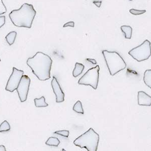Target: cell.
Masks as SVG:
<instances>
[{
    "mask_svg": "<svg viewBox=\"0 0 151 151\" xmlns=\"http://www.w3.org/2000/svg\"><path fill=\"white\" fill-rule=\"evenodd\" d=\"M6 17L5 16H0V28L5 24Z\"/></svg>",
    "mask_w": 151,
    "mask_h": 151,
    "instance_id": "7402d4cb",
    "label": "cell"
},
{
    "mask_svg": "<svg viewBox=\"0 0 151 151\" xmlns=\"http://www.w3.org/2000/svg\"><path fill=\"white\" fill-rule=\"evenodd\" d=\"M0 151H6L5 147L3 145H1L0 146Z\"/></svg>",
    "mask_w": 151,
    "mask_h": 151,
    "instance_id": "484cf974",
    "label": "cell"
},
{
    "mask_svg": "<svg viewBox=\"0 0 151 151\" xmlns=\"http://www.w3.org/2000/svg\"><path fill=\"white\" fill-rule=\"evenodd\" d=\"M144 81L145 84L151 89V70H147L145 72Z\"/></svg>",
    "mask_w": 151,
    "mask_h": 151,
    "instance_id": "5bb4252c",
    "label": "cell"
},
{
    "mask_svg": "<svg viewBox=\"0 0 151 151\" xmlns=\"http://www.w3.org/2000/svg\"><path fill=\"white\" fill-rule=\"evenodd\" d=\"M17 36V32L16 31H12L8 34L6 36V40L8 43L10 45H13L15 41L16 37Z\"/></svg>",
    "mask_w": 151,
    "mask_h": 151,
    "instance_id": "9a60e30c",
    "label": "cell"
},
{
    "mask_svg": "<svg viewBox=\"0 0 151 151\" xmlns=\"http://www.w3.org/2000/svg\"><path fill=\"white\" fill-rule=\"evenodd\" d=\"M120 28L122 32L124 33L125 38L128 40L131 39L132 34V28L128 25H123L121 26Z\"/></svg>",
    "mask_w": 151,
    "mask_h": 151,
    "instance_id": "7c38bea8",
    "label": "cell"
},
{
    "mask_svg": "<svg viewBox=\"0 0 151 151\" xmlns=\"http://www.w3.org/2000/svg\"><path fill=\"white\" fill-rule=\"evenodd\" d=\"M74 27L75 26V23L73 21H70L69 22L66 23L64 24L63 27Z\"/></svg>",
    "mask_w": 151,
    "mask_h": 151,
    "instance_id": "603a6c76",
    "label": "cell"
},
{
    "mask_svg": "<svg viewBox=\"0 0 151 151\" xmlns=\"http://www.w3.org/2000/svg\"><path fill=\"white\" fill-rule=\"evenodd\" d=\"M86 60L88 61V62H90L92 64H94V65H95V64H97V62H96V60H94V59H91V58H87L86 59Z\"/></svg>",
    "mask_w": 151,
    "mask_h": 151,
    "instance_id": "cb8c5ba5",
    "label": "cell"
},
{
    "mask_svg": "<svg viewBox=\"0 0 151 151\" xmlns=\"http://www.w3.org/2000/svg\"><path fill=\"white\" fill-rule=\"evenodd\" d=\"M11 127L7 120L4 121L0 125V132H7L10 131Z\"/></svg>",
    "mask_w": 151,
    "mask_h": 151,
    "instance_id": "ac0fdd59",
    "label": "cell"
},
{
    "mask_svg": "<svg viewBox=\"0 0 151 151\" xmlns=\"http://www.w3.org/2000/svg\"><path fill=\"white\" fill-rule=\"evenodd\" d=\"M101 1H94L93 3L95 5L98 7V8H100L101 5Z\"/></svg>",
    "mask_w": 151,
    "mask_h": 151,
    "instance_id": "d4e9b609",
    "label": "cell"
},
{
    "mask_svg": "<svg viewBox=\"0 0 151 151\" xmlns=\"http://www.w3.org/2000/svg\"><path fill=\"white\" fill-rule=\"evenodd\" d=\"M30 79L27 75H23L16 89L21 102L26 101L30 84Z\"/></svg>",
    "mask_w": 151,
    "mask_h": 151,
    "instance_id": "ba28073f",
    "label": "cell"
},
{
    "mask_svg": "<svg viewBox=\"0 0 151 151\" xmlns=\"http://www.w3.org/2000/svg\"><path fill=\"white\" fill-rule=\"evenodd\" d=\"M84 68L85 66L83 64L76 63L75 64V68L73 72V76L74 77H77L82 73Z\"/></svg>",
    "mask_w": 151,
    "mask_h": 151,
    "instance_id": "8fae6325",
    "label": "cell"
},
{
    "mask_svg": "<svg viewBox=\"0 0 151 151\" xmlns=\"http://www.w3.org/2000/svg\"><path fill=\"white\" fill-rule=\"evenodd\" d=\"M51 84L53 92L56 96V102L61 103L64 102L65 100V94L62 90L57 79L55 77H53Z\"/></svg>",
    "mask_w": 151,
    "mask_h": 151,
    "instance_id": "9c48e42d",
    "label": "cell"
},
{
    "mask_svg": "<svg viewBox=\"0 0 151 151\" xmlns=\"http://www.w3.org/2000/svg\"><path fill=\"white\" fill-rule=\"evenodd\" d=\"M52 60L49 55L38 52L27 60V65L40 81H46L50 78V70Z\"/></svg>",
    "mask_w": 151,
    "mask_h": 151,
    "instance_id": "6da1fadb",
    "label": "cell"
},
{
    "mask_svg": "<svg viewBox=\"0 0 151 151\" xmlns=\"http://www.w3.org/2000/svg\"><path fill=\"white\" fill-rule=\"evenodd\" d=\"M24 74V72L19 70L15 67L13 68V72L7 82L6 86V90L10 92H13L17 89L21 78Z\"/></svg>",
    "mask_w": 151,
    "mask_h": 151,
    "instance_id": "52a82bcc",
    "label": "cell"
},
{
    "mask_svg": "<svg viewBox=\"0 0 151 151\" xmlns=\"http://www.w3.org/2000/svg\"><path fill=\"white\" fill-rule=\"evenodd\" d=\"M60 144V141L57 137H50L45 142V144L50 146H54V147H58Z\"/></svg>",
    "mask_w": 151,
    "mask_h": 151,
    "instance_id": "2e32d148",
    "label": "cell"
},
{
    "mask_svg": "<svg viewBox=\"0 0 151 151\" xmlns=\"http://www.w3.org/2000/svg\"><path fill=\"white\" fill-rule=\"evenodd\" d=\"M69 131L67 130H63V131H56L55 132H54L55 134H59L60 136H63V137H68L69 136Z\"/></svg>",
    "mask_w": 151,
    "mask_h": 151,
    "instance_id": "44dd1931",
    "label": "cell"
},
{
    "mask_svg": "<svg viewBox=\"0 0 151 151\" xmlns=\"http://www.w3.org/2000/svg\"><path fill=\"white\" fill-rule=\"evenodd\" d=\"M138 104L141 106H150L151 105V97L144 91H139L137 93Z\"/></svg>",
    "mask_w": 151,
    "mask_h": 151,
    "instance_id": "30bf717a",
    "label": "cell"
},
{
    "mask_svg": "<svg viewBox=\"0 0 151 151\" xmlns=\"http://www.w3.org/2000/svg\"><path fill=\"white\" fill-rule=\"evenodd\" d=\"M100 68L99 65L92 68L88 70L78 81V84L90 86L95 90L97 89L99 82Z\"/></svg>",
    "mask_w": 151,
    "mask_h": 151,
    "instance_id": "8992f818",
    "label": "cell"
},
{
    "mask_svg": "<svg viewBox=\"0 0 151 151\" xmlns=\"http://www.w3.org/2000/svg\"><path fill=\"white\" fill-rule=\"evenodd\" d=\"M7 11V8L4 4L3 0H0V15L5 14Z\"/></svg>",
    "mask_w": 151,
    "mask_h": 151,
    "instance_id": "d6986e66",
    "label": "cell"
},
{
    "mask_svg": "<svg viewBox=\"0 0 151 151\" xmlns=\"http://www.w3.org/2000/svg\"><path fill=\"white\" fill-rule=\"evenodd\" d=\"M62 151H65V150L64 149H62Z\"/></svg>",
    "mask_w": 151,
    "mask_h": 151,
    "instance_id": "4316f807",
    "label": "cell"
},
{
    "mask_svg": "<svg viewBox=\"0 0 151 151\" xmlns=\"http://www.w3.org/2000/svg\"><path fill=\"white\" fill-rule=\"evenodd\" d=\"M146 10H136L134 9H132L129 10V12L131 14L134 15H140L146 13Z\"/></svg>",
    "mask_w": 151,
    "mask_h": 151,
    "instance_id": "ffe728a7",
    "label": "cell"
},
{
    "mask_svg": "<svg viewBox=\"0 0 151 151\" xmlns=\"http://www.w3.org/2000/svg\"><path fill=\"white\" fill-rule=\"evenodd\" d=\"M129 54L137 62L147 60L151 55V43L148 40H146L140 45L132 48Z\"/></svg>",
    "mask_w": 151,
    "mask_h": 151,
    "instance_id": "5b68a950",
    "label": "cell"
},
{
    "mask_svg": "<svg viewBox=\"0 0 151 151\" xmlns=\"http://www.w3.org/2000/svg\"><path fill=\"white\" fill-rule=\"evenodd\" d=\"M129 1H132V0H129Z\"/></svg>",
    "mask_w": 151,
    "mask_h": 151,
    "instance_id": "83f0119b",
    "label": "cell"
},
{
    "mask_svg": "<svg viewBox=\"0 0 151 151\" xmlns=\"http://www.w3.org/2000/svg\"><path fill=\"white\" fill-rule=\"evenodd\" d=\"M36 14L32 5L24 3L20 9L12 11L9 16L15 26L31 28Z\"/></svg>",
    "mask_w": 151,
    "mask_h": 151,
    "instance_id": "7a4b0ae2",
    "label": "cell"
},
{
    "mask_svg": "<svg viewBox=\"0 0 151 151\" xmlns=\"http://www.w3.org/2000/svg\"><path fill=\"white\" fill-rule=\"evenodd\" d=\"M99 135L92 128L82 134L74 141L75 145L80 148H86L88 151H97Z\"/></svg>",
    "mask_w": 151,
    "mask_h": 151,
    "instance_id": "3957f363",
    "label": "cell"
},
{
    "mask_svg": "<svg viewBox=\"0 0 151 151\" xmlns=\"http://www.w3.org/2000/svg\"><path fill=\"white\" fill-rule=\"evenodd\" d=\"M35 105L36 107H46L48 106V104L46 103L45 99L44 96L41 98L35 99Z\"/></svg>",
    "mask_w": 151,
    "mask_h": 151,
    "instance_id": "4fadbf2b",
    "label": "cell"
},
{
    "mask_svg": "<svg viewBox=\"0 0 151 151\" xmlns=\"http://www.w3.org/2000/svg\"><path fill=\"white\" fill-rule=\"evenodd\" d=\"M73 110L78 113H81L83 114L84 113L83 108L82 104L80 101H78L73 106Z\"/></svg>",
    "mask_w": 151,
    "mask_h": 151,
    "instance_id": "e0dca14e",
    "label": "cell"
},
{
    "mask_svg": "<svg viewBox=\"0 0 151 151\" xmlns=\"http://www.w3.org/2000/svg\"><path fill=\"white\" fill-rule=\"evenodd\" d=\"M102 53L111 76H113L125 69L127 64L119 53L104 50Z\"/></svg>",
    "mask_w": 151,
    "mask_h": 151,
    "instance_id": "277c9868",
    "label": "cell"
}]
</instances>
